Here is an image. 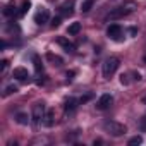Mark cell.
I'll return each instance as SVG.
<instances>
[{
  "label": "cell",
  "instance_id": "1",
  "mask_svg": "<svg viewBox=\"0 0 146 146\" xmlns=\"http://www.w3.org/2000/svg\"><path fill=\"white\" fill-rule=\"evenodd\" d=\"M132 11H134V4H127V5L115 7V9H112V11L107 14V21H115V19L125 17V16H127V14H131Z\"/></svg>",
  "mask_w": 146,
  "mask_h": 146
},
{
  "label": "cell",
  "instance_id": "2",
  "mask_svg": "<svg viewBox=\"0 0 146 146\" xmlns=\"http://www.w3.org/2000/svg\"><path fill=\"white\" fill-rule=\"evenodd\" d=\"M103 129L108 134L115 136V137H119V136H122V134L127 132V127L124 124H120V122H115V120H105L103 122Z\"/></svg>",
  "mask_w": 146,
  "mask_h": 146
},
{
  "label": "cell",
  "instance_id": "3",
  "mask_svg": "<svg viewBox=\"0 0 146 146\" xmlns=\"http://www.w3.org/2000/svg\"><path fill=\"white\" fill-rule=\"evenodd\" d=\"M119 65H120V60L117 57H108L103 62V78L105 79H110L115 74V70L119 69Z\"/></svg>",
  "mask_w": 146,
  "mask_h": 146
},
{
  "label": "cell",
  "instance_id": "4",
  "mask_svg": "<svg viewBox=\"0 0 146 146\" xmlns=\"http://www.w3.org/2000/svg\"><path fill=\"white\" fill-rule=\"evenodd\" d=\"M45 113H46L45 105H43V103H35V105H33V124H35V125L41 124Z\"/></svg>",
  "mask_w": 146,
  "mask_h": 146
},
{
  "label": "cell",
  "instance_id": "5",
  "mask_svg": "<svg viewBox=\"0 0 146 146\" xmlns=\"http://www.w3.org/2000/svg\"><path fill=\"white\" fill-rule=\"evenodd\" d=\"M107 36L113 41H120L122 40V28L119 24H110L107 28Z\"/></svg>",
  "mask_w": 146,
  "mask_h": 146
},
{
  "label": "cell",
  "instance_id": "6",
  "mask_svg": "<svg viewBox=\"0 0 146 146\" xmlns=\"http://www.w3.org/2000/svg\"><path fill=\"white\" fill-rule=\"evenodd\" d=\"M50 21V12H48V9L46 7H40L38 9V12L35 14V23L36 24H45V23H48Z\"/></svg>",
  "mask_w": 146,
  "mask_h": 146
},
{
  "label": "cell",
  "instance_id": "7",
  "mask_svg": "<svg viewBox=\"0 0 146 146\" xmlns=\"http://www.w3.org/2000/svg\"><path fill=\"white\" fill-rule=\"evenodd\" d=\"M112 102H113L112 95L105 93V95H102V96H100V100H98V103H96V108H100V110H105V108H108V107L112 105Z\"/></svg>",
  "mask_w": 146,
  "mask_h": 146
},
{
  "label": "cell",
  "instance_id": "8",
  "mask_svg": "<svg viewBox=\"0 0 146 146\" xmlns=\"http://www.w3.org/2000/svg\"><path fill=\"white\" fill-rule=\"evenodd\" d=\"M12 78H16L17 81H26V79L29 78V72H28V69H24V67H16L14 72H12Z\"/></svg>",
  "mask_w": 146,
  "mask_h": 146
},
{
  "label": "cell",
  "instance_id": "9",
  "mask_svg": "<svg viewBox=\"0 0 146 146\" xmlns=\"http://www.w3.org/2000/svg\"><path fill=\"white\" fill-rule=\"evenodd\" d=\"M57 43H58V45H60V46H62V48H64V50H65L67 53H72V52H74V50H76V46H74V43H70V41H69V40H65L64 36H60V38H57Z\"/></svg>",
  "mask_w": 146,
  "mask_h": 146
},
{
  "label": "cell",
  "instance_id": "10",
  "mask_svg": "<svg viewBox=\"0 0 146 146\" xmlns=\"http://www.w3.org/2000/svg\"><path fill=\"white\" fill-rule=\"evenodd\" d=\"M41 124L46 125V127H52V125H53V112H52V110H46V113H45Z\"/></svg>",
  "mask_w": 146,
  "mask_h": 146
},
{
  "label": "cell",
  "instance_id": "11",
  "mask_svg": "<svg viewBox=\"0 0 146 146\" xmlns=\"http://www.w3.org/2000/svg\"><path fill=\"white\" fill-rule=\"evenodd\" d=\"M79 31H81V23H72V24L67 28V33H69V35H72V36L78 35Z\"/></svg>",
  "mask_w": 146,
  "mask_h": 146
},
{
  "label": "cell",
  "instance_id": "12",
  "mask_svg": "<svg viewBox=\"0 0 146 146\" xmlns=\"http://www.w3.org/2000/svg\"><path fill=\"white\" fill-rule=\"evenodd\" d=\"M76 107H78V100L76 98H69L65 102V110H76Z\"/></svg>",
  "mask_w": 146,
  "mask_h": 146
},
{
  "label": "cell",
  "instance_id": "13",
  "mask_svg": "<svg viewBox=\"0 0 146 146\" xmlns=\"http://www.w3.org/2000/svg\"><path fill=\"white\" fill-rule=\"evenodd\" d=\"M93 4H95V0H84V2H83V5H81V11H83V12H88V11H91Z\"/></svg>",
  "mask_w": 146,
  "mask_h": 146
},
{
  "label": "cell",
  "instance_id": "14",
  "mask_svg": "<svg viewBox=\"0 0 146 146\" xmlns=\"http://www.w3.org/2000/svg\"><path fill=\"white\" fill-rule=\"evenodd\" d=\"M16 120H17L19 124H23V125H26V124L29 122V119H28L26 113H17V115H16Z\"/></svg>",
  "mask_w": 146,
  "mask_h": 146
},
{
  "label": "cell",
  "instance_id": "15",
  "mask_svg": "<svg viewBox=\"0 0 146 146\" xmlns=\"http://www.w3.org/2000/svg\"><path fill=\"white\" fill-rule=\"evenodd\" d=\"M62 12H64V14H67V16H70V14H72V0L62 5Z\"/></svg>",
  "mask_w": 146,
  "mask_h": 146
},
{
  "label": "cell",
  "instance_id": "16",
  "mask_svg": "<svg viewBox=\"0 0 146 146\" xmlns=\"http://www.w3.org/2000/svg\"><path fill=\"white\" fill-rule=\"evenodd\" d=\"M141 143H143V137H141V136H134V137L129 139L127 144H129V146H137V144H141Z\"/></svg>",
  "mask_w": 146,
  "mask_h": 146
},
{
  "label": "cell",
  "instance_id": "17",
  "mask_svg": "<svg viewBox=\"0 0 146 146\" xmlns=\"http://www.w3.org/2000/svg\"><path fill=\"white\" fill-rule=\"evenodd\" d=\"M4 14H5L7 17H12V16L16 14V11H14V5H7V7L4 9Z\"/></svg>",
  "mask_w": 146,
  "mask_h": 146
},
{
  "label": "cell",
  "instance_id": "18",
  "mask_svg": "<svg viewBox=\"0 0 146 146\" xmlns=\"http://www.w3.org/2000/svg\"><path fill=\"white\" fill-rule=\"evenodd\" d=\"M12 93H17V86H14V84H11V86H7V88H5V91H4V96H7V95H12Z\"/></svg>",
  "mask_w": 146,
  "mask_h": 146
},
{
  "label": "cell",
  "instance_id": "19",
  "mask_svg": "<svg viewBox=\"0 0 146 146\" xmlns=\"http://www.w3.org/2000/svg\"><path fill=\"white\" fill-rule=\"evenodd\" d=\"M35 67H36V70H41V69H43V65L40 64V60H38V57H35Z\"/></svg>",
  "mask_w": 146,
  "mask_h": 146
},
{
  "label": "cell",
  "instance_id": "20",
  "mask_svg": "<svg viewBox=\"0 0 146 146\" xmlns=\"http://www.w3.org/2000/svg\"><path fill=\"white\" fill-rule=\"evenodd\" d=\"M28 11H29V2H26V4L23 5V9H21V14H26Z\"/></svg>",
  "mask_w": 146,
  "mask_h": 146
},
{
  "label": "cell",
  "instance_id": "21",
  "mask_svg": "<svg viewBox=\"0 0 146 146\" xmlns=\"http://www.w3.org/2000/svg\"><path fill=\"white\" fill-rule=\"evenodd\" d=\"M91 98H93L91 95H86V96H81V100H79V103H86V102H88V100H91Z\"/></svg>",
  "mask_w": 146,
  "mask_h": 146
},
{
  "label": "cell",
  "instance_id": "22",
  "mask_svg": "<svg viewBox=\"0 0 146 146\" xmlns=\"http://www.w3.org/2000/svg\"><path fill=\"white\" fill-rule=\"evenodd\" d=\"M52 26H53V28H57V26H60V17H55V19L52 21Z\"/></svg>",
  "mask_w": 146,
  "mask_h": 146
},
{
  "label": "cell",
  "instance_id": "23",
  "mask_svg": "<svg viewBox=\"0 0 146 146\" xmlns=\"http://www.w3.org/2000/svg\"><path fill=\"white\" fill-rule=\"evenodd\" d=\"M9 67V60H2V72H5Z\"/></svg>",
  "mask_w": 146,
  "mask_h": 146
},
{
  "label": "cell",
  "instance_id": "24",
  "mask_svg": "<svg viewBox=\"0 0 146 146\" xmlns=\"http://www.w3.org/2000/svg\"><path fill=\"white\" fill-rule=\"evenodd\" d=\"M74 74H76V72H74V70H70V72H67V78L72 79V76H74Z\"/></svg>",
  "mask_w": 146,
  "mask_h": 146
},
{
  "label": "cell",
  "instance_id": "25",
  "mask_svg": "<svg viewBox=\"0 0 146 146\" xmlns=\"http://www.w3.org/2000/svg\"><path fill=\"white\" fill-rule=\"evenodd\" d=\"M143 103H144V105H146V96H144V98H143Z\"/></svg>",
  "mask_w": 146,
  "mask_h": 146
},
{
  "label": "cell",
  "instance_id": "26",
  "mask_svg": "<svg viewBox=\"0 0 146 146\" xmlns=\"http://www.w3.org/2000/svg\"><path fill=\"white\" fill-rule=\"evenodd\" d=\"M144 62H146V55H144Z\"/></svg>",
  "mask_w": 146,
  "mask_h": 146
}]
</instances>
